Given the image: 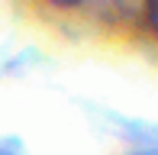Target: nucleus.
Masks as SVG:
<instances>
[{"instance_id": "f257e3e1", "label": "nucleus", "mask_w": 158, "mask_h": 155, "mask_svg": "<svg viewBox=\"0 0 158 155\" xmlns=\"http://www.w3.org/2000/svg\"><path fill=\"white\" fill-rule=\"evenodd\" d=\"M142 23H145V29H148V32H152V36L158 39V3L142 6Z\"/></svg>"}]
</instances>
